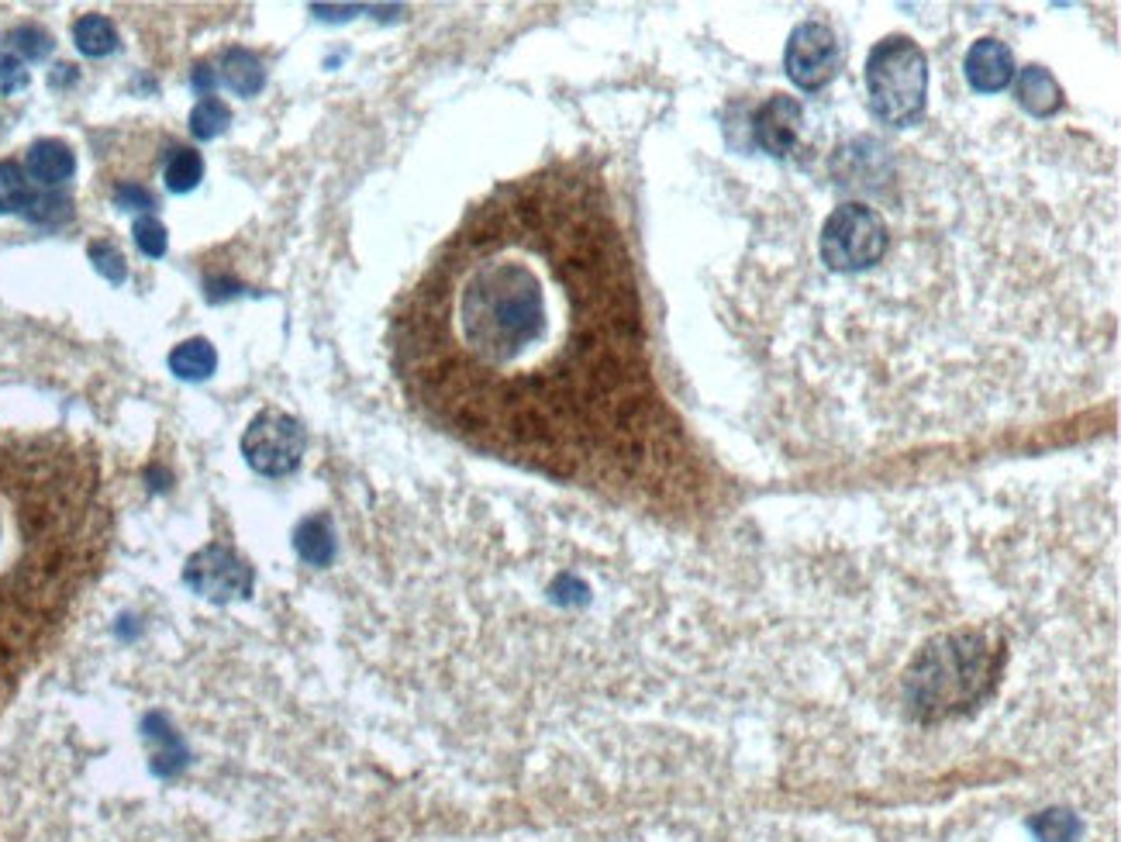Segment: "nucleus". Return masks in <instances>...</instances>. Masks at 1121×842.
I'll return each instance as SVG.
<instances>
[{
    "instance_id": "17",
    "label": "nucleus",
    "mask_w": 1121,
    "mask_h": 842,
    "mask_svg": "<svg viewBox=\"0 0 1121 842\" xmlns=\"http://www.w3.org/2000/svg\"><path fill=\"white\" fill-rule=\"evenodd\" d=\"M297 553L307 559V564H315V567H325L331 553H335V539H331V528L325 518H307L301 528H297Z\"/></svg>"
},
{
    "instance_id": "13",
    "label": "nucleus",
    "mask_w": 1121,
    "mask_h": 842,
    "mask_svg": "<svg viewBox=\"0 0 1121 842\" xmlns=\"http://www.w3.org/2000/svg\"><path fill=\"white\" fill-rule=\"evenodd\" d=\"M221 80L239 97H255L266 84V73H263V63H259L249 48H228L221 56Z\"/></svg>"
},
{
    "instance_id": "14",
    "label": "nucleus",
    "mask_w": 1121,
    "mask_h": 842,
    "mask_svg": "<svg viewBox=\"0 0 1121 842\" xmlns=\"http://www.w3.org/2000/svg\"><path fill=\"white\" fill-rule=\"evenodd\" d=\"M215 367H218V352L207 339H187L173 346L170 352V370L179 380H207L215 373Z\"/></svg>"
},
{
    "instance_id": "4",
    "label": "nucleus",
    "mask_w": 1121,
    "mask_h": 842,
    "mask_svg": "<svg viewBox=\"0 0 1121 842\" xmlns=\"http://www.w3.org/2000/svg\"><path fill=\"white\" fill-rule=\"evenodd\" d=\"M870 111L880 124L907 129L925 114L928 59L922 45L907 35H888L870 48L867 59Z\"/></svg>"
},
{
    "instance_id": "7",
    "label": "nucleus",
    "mask_w": 1121,
    "mask_h": 842,
    "mask_svg": "<svg viewBox=\"0 0 1121 842\" xmlns=\"http://www.w3.org/2000/svg\"><path fill=\"white\" fill-rule=\"evenodd\" d=\"M842 63V48L836 42V32L825 21H804L791 32L784 66L787 76L801 90H821Z\"/></svg>"
},
{
    "instance_id": "19",
    "label": "nucleus",
    "mask_w": 1121,
    "mask_h": 842,
    "mask_svg": "<svg viewBox=\"0 0 1121 842\" xmlns=\"http://www.w3.org/2000/svg\"><path fill=\"white\" fill-rule=\"evenodd\" d=\"M231 124V108L218 97H204L200 105L191 111V135L194 139H218Z\"/></svg>"
},
{
    "instance_id": "25",
    "label": "nucleus",
    "mask_w": 1121,
    "mask_h": 842,
    "mask_svg": "<svg viewBox=\"0 0 1121 842\" xmlns=\"http://www.w3.org/2000/svg\"><path fill=\"white\" fill-rule=\"evenodd\" d=\"M24 84H29V69L21 66V59L11 53H0V97L21 90Z\"/></svg>"
},
{
    "instance_id": "5",
    "label": "nucleus",
    "mask_w": 1121,
    "mask_h": 842,
    "mask_svg": "<svg viewBox=\"0 0 1121 842\" xmlns=\"http://www.w3.org/2000/svg\"><path fill=\"white\" fill-rule=\"evenodd\" d=\"M891 232L877 208L846 200L821 225V263L831 273H863L888 256Z\"/></svg>"
},
{
    "instance_id": "23",
    "label": "nucleus",
    "mask_w": 1121,
    "mask_h": 842,
    "mask_svg": "<svg viewBox=\"0 0 1121 842\" xmlns=\"http://www.w3.org/2000/svg\"><path fill=\"white\" fill-rule=\"evenodd\" d=\"M90 260L97 266L100 276H108L111 284H121V280L128 276V266H124V256L111 245V242H94L90 245Z\"/></svg>"
},
{
    "instance_id": "24",
    "label": "nucleus",
    "mask_w": 1121,
    "mask_h": 842,
    "mask_svg": "<svg viewBox=\"0 0 1121 842\" xmlns=\"http://www.w3.org/2000/svg\"><path fill=\"white\" fill-rule=\"evenodd\" d=\"M24 215H29L32 221H63L69 215V200L66 197H32Z\"/></svg>"
},
{
    "instance_id": "6",
    "label": "nucleus",
    "mask_w": 1121,
    "mask_h": 842,
    "mask_svg": "<svg viewBox=\"0 0 1121 842\" xmlns=\"http://www.w3.org/2000/svg\"><path fill=\"white\" fill-rule=\"evenodd\" d=\"M304 449H307L304 425L294 415L276 412V407L259 412L249 422L246 436H242V452L249 459V467L259 470V473H266V477L294 473L297 463H301V456H304Z\"/></svg>"
},
{
    "instance_id": "12",
    "label": "nucleus",
    "mask_w": 1121,
    "mask_h": 842,
    "mask_svg": "<svg viewBox=\"0 0 1121 842\" xmlns=\"http://www.w3.org/2000/svg\"><path fill=\"white\" fill-rule=\"evenodd\" d=\"M1019 105L1032 114V118H1046L1053 111H1059L1063 105V90L1056 84V76L1042 66H1029L1022 69L1019 80Z\"/></svg>"
},
{
    "instance_id": "16",
    "label": "nucleus",
    "mask_w": 1121,
    "mask_h": 842,
    "mask_svg": "<svg viewBox=\"0 0 1121 842\" xmlns=\"http://www.w3.org/2000/svg\"><path fill=\"white\" fill-rule=\"evenodd\" d=\"M166 187L173 194H187L204 181V160L197 149H176L166 160Z\"/></svg>"
},
{
    "instance_id": "22",
    "label": "nucleus",
    "mask_w": 1121,
    "mask_h": 842,
    "mask_svg": "<svg viewBox=\"0 0 1121 842\" xmlns=\"http://www.w3.org/2000/svg\"><path fill=\"white\" fill-rule=\"evenodd\" d=\"M1032 829L1046 842H1070L1077 835V819L1066 811H1046V814H1038Z\"/></svg>"
},
{
    "instance_id": "8",
    "label": "nucleus",
    "mask_w": 1121,
    "mask_h": 842,
    "mask_svg": "<svg viewBox=\"0 0 1121 842\" xmlns=\"http://www.w3.org/2000/svg\"><path fill=\"white\" fill-rule=\"evenodd\" d=\"M184 580H187L191 591L200 594V598L228 601V598H239V594L249 591L252 573H249V567L231 549L207 546V549H200L187 564Z\"/></svg>"
},
{
    "instance_id": "27",
    "label": "nucleus",
    "mask_w": 1121,
    "mask_h": 842,
    "mask_svg": "<svg viewBox=\"0 0 1121 842\" xmlns=\"http://www.w3.org/2000/svg\"><path fill=\"white\" fill-rule=\"evenodd\" d=\"M194 84H197V90H207V87H215V73H211V69H207V66H197V73H194Z\"/></svg>"
},
{
    "instance_id": "21",
    "label": "nucleus",
    "mask_w": 1121,
    "mask_h": 842,
    "mask_svg": "<svg viewBox=\"0 0 1121 842\" xmlns=\"http://www.w3.org/2000/svg\"><path fill=\"white\" fill-rule=\"evenodd\" d=\"M11 45L18 48V53L24 56V59H45L48 53H52V45H56V42H52V35L42 29V24H18V29L11 32Z\"/></svg>"
},
{
    "instance_id": "15",
    "label": "nucleus",
    "mask_w": 1121,
    "mask_h": 842,
    "mask_svg": "<svg viewBox=\"0 0 1121 842\" xmlns=\"http://www.w3.org/2000/svg\"><path fill=\"white\" fill-rule=\"evenodd\" d=\"M73 42L84 56L104 59L118 48V29L111 24V18H104V14H84L73 24Z\"/></svg>"
},
{
    "instance_id": "2",
    "label": "nucleus",
    "mask_w": 1121,
    "mask_h": 842,
    "mask_svg": "<svg viewBox=\"0 0 1121 842\" xmlns=\"http://www.w3.org/2000/svg\"><path fill=\"white\" fill-rule=\"evenodd\" d=\"M94 446L63 431L0 436V695L59 639L111 549Z\"/></svg>"
},
{
    "instance_id": "9",
    "label": "nucleus",
    "mask_w": 1121,
    "mask_h": 842,
    "mask_svg": "<svg viewBox=\"0 0 1121 842\" xmlns=\"http://www.w3.org/2000/svg\"><path fill=\"white\" fill-rule=\"evenodd\" d=\"M801 124H804V111L794 97L787 94H773L766 105L755 111V142L773 160H787L791 152L801 142Z\"/></svg>"
},
{
    "instance_id": "26",
    "label": "nucleus",
    "mask_w": 1121,
    "mask_h": 842,
    "mask_svg": "<svg viewBox=\"0 0 1121 842\" xmlns=\"http://www.w3.org/2000/svg\"><path fill=\"white\" fill-rule=\"evenodd\" d=\"M115 204L118 208H128V211H149L152 208V194L139 184H121L115 190Z\"/></svg>"
},
{
    "instance_id": "1",
    "label": "nucleus",
    "mask_w": 1121,
    "mask_h": 842,
    "mask_svg": "<svg viewBox=\"0 0 1121 842\" xmlns=\"http://www.w3.org/2000/svg\"><path fill=\"white\" fill-rule=\"evenodd\" d=\"M411 407L508 463L635 483L681 449L601 170L553 160L483 194L390 315Z\"/></svg>"
},
{
    "instance_id": "20",
    "label": "nucleus",
    "mask_w": 1121,
    "mask_h": 842,
    "mask_svg": "<svg viewBox=\"0 0 1121 842\" xmlns=\"http://www.w3.org/2000/svg\"><path fill=\"white\" fill-rule=\"evenodd\" d=\"M132 236H135V245L142 249V256H149V260H160V256H166L170 236H166V225H163L160 218H152V215H142V218H135V225H132Z\"/></svg>"
},
{
    "instance_id": "11",
    "label": "nucleus",
    "mask_w": 1121,
    "mask_h": 842,
    "mask_svg": "<svg viewBox=\"0 0 1121 842\" xmlns=\"http://www.w3.org/2000/svg\"><path fill=\"white\" fill-rule=\"evenodd\" d=\"M24 166H29L32 181H39L42 187H59L76 173V156L63 139H39L29 145Z\"/></svg>"
},
{
    "instance_id": "10",
    "label": "nucleus",
    "mask_w": 1121,
    "mask_h": 842,
    "mask_svg": "<svg viewBox=\"0 0 1121 842\" xmlns=\"http://www.w3.org/2000/svg\"><path fill=\"white\" fill-rule=\"evenodd\" d=\"M967 80L977 94H1001L1014 80V56L1008 42L980 39L967 53Z\"/></svg>"
},
{
    "instance_id": "3",
    "label": "nucleus",
    "mask_w": 1121,
    "mask_h": 842,
    "mask_svg": "<svg viewBox=\"0 0 1121 842\" xmlns=\"http://www.w3.org/2000/svg\"><path fill=\"white\" fill-rule=\"evenodd\" d=\"M994 684V653L980 632H956L932 643L911 670V698L928 714H953L980 701Z\"/></svg>"
},
{
    "instance_id": "18",
    "label": "nucleus",
    "mask_w": 1121,
    "mask_h": 842,
    "mask_svg": "<svg viewBox=\"0 0 1121 842\" xmlns=\"http://www.w3.org/2000/svg\"><path fill=\"white\" fill-rule=\"evenodd\" d=\"M32 200V187L29 176L14 160H0V215H14L24 211Z\"/></svg>"
}]
</instances>
